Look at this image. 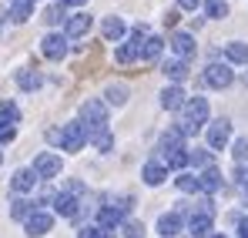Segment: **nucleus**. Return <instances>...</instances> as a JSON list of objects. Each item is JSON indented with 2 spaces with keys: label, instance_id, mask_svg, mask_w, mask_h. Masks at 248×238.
<instances>
[{
  "label": "nucleus",
  "instance_id": "nucleus-1",
  "mask_svg": "<svg viewBox=\"0 0 248 238\" xmlns=\"http://www.w3.org/2000/svg\"><path fill=\"white\" fill-rule=\"evenodd\" d=\"M181 114H185V118H181L178 127H181V134L188 138V134H195V131L208 121V97H198V94L188 97V104L181 108Z\"/></svg>",
  "mask_w": 248,
  "mask_h": 238
},
{
  "label": "nucleus",
  "instance_id": "nucleus-2",
  "mask_svg": "<svg viewBox=\"0 0 248 238\" xmlns=\"http://www.w3.org/2000/svg\"><path fill=\"white\" fill-rule=\"evenodd\" d=\"M148 37H151V34H148V27H144V24H138V27L127 34V40H124L121 47H118V54H114V57H118L121 64L141 61V47H144V40H148Z\"/></svg>",
  "mask_w": 248,
  "mask_h": 238
},
{
  "label": "nucleus",
  "instance_id": "nucleus-3",
  "mask_svg": "<svg viewBox=\"0 0 248 238\" xmlns=\"http://www.w3.org/2000/svg\"><path fill=\"white\" fill-rule=\"evenodd\" d=\"M81 124H84V131L108 127V104L97 101V97H87V101L81 104Z\"/></svg>",
  "mask_w": 248,
  "mask_h": 238
},
{
  "label": "nucleus",
  "instance_id": "nucleus-4",
  "mask_svg": "<svg viewBox=\"0 0 248 238\" xmlns=\"http://www.w3.org/2000/svg\"><path fill=\"white\" fill-rule=\"evenodd\" d=\"M84 144H87V131H84V124L81 121H71V124H64L61 127V148L64 151H81Z\"/></svg>",
  "mask_w": 248,
  "mask_h": 238
},
{
  "label": "nucleus",
  "instance_id": "nucleus-5",
  "mask_svg": "<svg viewBox=\"0 0 248 238\" xmlns=\"http://www.w3.org/2000/svg\"><path fill=\"white\" fill-rule=\"evenodd\" d=\"M228 141H232V121L228 118L211 121V124H208V148H211V151H221Z\"/></svg>",
  "mask_w": 248,
  "mask_h": 238
},
{
  "label": "nucleus",
  "instance_id": "nucleus-6",
  "mask_svg": "<svg viewBox=\"0 0 248 238\" xmlns=\"http://www.w3.org/2000/svg\"><path fill=\"white\" fill-rule=\"evenodd\" d=\"M67 50H71V40L64 37V34H47V37L41 40V54L47 61H64Z\"/></svg>",
  "mask_w": 248,
  "mask_h": 238
},
{
  "label": "nucleus",
  "instance_id": "nucleus-7",
  "mask_svg": "<svg viewBox=\"0 0 248 238\" xmlns=\"http://www.w3.org/2000/svg\"><path fill=\"white\" fill-rule=\"evenodd\" d=\"M232 80H235V71H232L228 64H208L205 67V84L215 87V91H225Z\"/></svg>",
  "mask_w": 248,
  "mask_h": 238
},
{
  "label": "nucleus",
  "instance_id": "nucleus-8",
  "mask_svg": "<svg viewBox=\"0 0 248 238\" xmlns=\"http://www.w3.org/2000/svg\"><path fill=\"white\" fill-rule=\"evenodd\" d=\"M24 228H27V235H31V238H41V235H47V232L54 228V215L44 211V208H37V211L24 222Z\"/></svg>",
  "mask_w": 248,
  "mask_h": 238
},
{
  "label": "nucleus",
  "instance_id": "nucleus-9",
  "mask_svg": "<svg viewBox=\"0 0 248 238\" xmlns=\"http://www.w3.org/2000/svg\"><path fill=\"white\" fill-rule=\"evenodd\" d=\"M34 175L37 178H57L61 175V155H54V151H44L34 158Z\"/></svg>",
  "mask_w": 248,
  "mask_h": 238
},
{
  "label": "nucleus",
  "instance_id": "nucleus-10",
  "mask_svg": "<svg viewBox=\"0 0 248 238\" xmlns=\"http://www.w3.org/2000/svg\"><path fill=\"white\" fill-rule=\"evenodd\" d=\"M168 47L178 54V61H188V57L195 54V37H191V34H185V31H174L171 40H168Z\"/></svg>",
  "mask_w": 248,
  "mask_h": 238
},
{
  "label": "nucleus",
  "instance_id": "nucleus-11",
  "mask_svg": "<svg viewBox=\"0 0 248 238\" xmlns=\"http://www.w3.org/2000/svg\"><path fill=\"white\" fill-rule=\"evenodd\" d=\"M185 104H188V94L181 91V84H168L161 91V108L165 111H181Z\"/></svg>",
  "mask_w": 248,
  "mask_h": 238
},
{
  "label": "nucleus",
  "instance_id": "nucleus-12",
  "mask_svg": "<svg viewBox=\"0 0 248 238\" xmlns=\"http://www.w3.org/2000/svg\"><path fill=\"white\" fill-rule=\"evenodd\" d=\"M34 185H37V175H34V168H17V171H14V178H10V188H14L17 195H27V191H34Z\"/></svg>",
  "mask_w": 248,
  "mask_h": 238
},
{
  "label": "nucleus",
  "instance_id": "nucleus-13",
  "mask_svg": "<svg viewBox=\"0 0 248 238\" xmlns=\"http://www.w3.org/2000/svg\"><path fill=\"white\" fill-rule=\"evenodd\" d=\"M54 211H57L61 218H78V215H81V201L74 198V195H67V191H61V195L54 198Z\"/></svg>",
  "mask_w": 248,
  "mask_h": 238
},
{
  "label": "nucleus",
  "instance_id": "nucleus-14",
  "mask_svg": "<svg viewBox=\"0 0 248 238\" xmlns=\"http://www.w3.org/2000/svg\"><path fill=\"white\" fill-rule=\"evenodd\" d=\"M181 228H185V218H181L178 211H165V215L158 218V232H161V238H174Z\"/></svg>",
  "mask_w": 248,
  "mask_h": 238
},
{
  "label": "nucleus",
  "instance_id": "nucleus-15",
  "mask_svg": "<svg viewBox=\"0 0 248 238\" xmlns=\"http://www.w3.org/2000/svg\"><path fill=\"white\" fill-rule=\"evenodd\" d=\"M188 238H211V215L195 211L188 218Z\"/></svg>",
  "mask_w": 248,
  "mask_h": 238
},
{
  "label": "nucleus",
  "instance_id": "nucleus-16",
  "mask_svg": "<svg viewBox=\"0 0 248 238\" xmlns=\"http://www.w3.org/2000/svg\"><path fill=\"white\" fill-rule=\"evenodd\" d=\"M91 17L87 14H74V17H67V24H64V37L71 40V37H84L87 31H91Z\"/></svg>",
  "mask_w": 248,
  "mask_h": 238
},
{
  "label": "nucleus",
  "instance_id": "nucleus-17",
  "mask_svg": "<svg viewBox=\"0 0 248 238\" xmlns=\"http://www.w3.org/2000/svg\"><path fill=\"white\" fill-rule=\"evenodd\" d=\"M124 218H127V215H124L121 208H114V205H108V208H101V211H97V225H101V228H111V232H114V228H121Z\"/></svg>",
  "mask_w": 248,
  "mask_h": 238
},
{
  "label": "nucleus",
  "instance_id": "nucleus-18",
  "mask_svg": "<svg viewBox=\"0 0 248 238\" xmlns=\"http://www.w3.org/2000/svg\"><path fill=\"white\" fill-rule=\"evenodd\" d=\"M161 71H165V78L171 80V84H181V80L191 74V71H188V61H178V57H174V61H165Z\"/></svg>",
  "mask_w": 248,
  "mask_h": 238
},
{
  "label": "nucleus",
  "instance_id": "nucleus-19",
  "mask_svg": "<svg viewBox=\"0 0 248 238\" xmlns=\"http://www.w3.org/2000/svg\"><path fill=\"white\" fill-rule=\"evenodd\" d=\"M198 181H202V191L205 195H215V191H221V185H225V178H221V171L218 168H208L198 175Z\"/></svg>",
  "mask_w": 248,
  "mask_h": 238
},
{
  "label": "nucleus",
  "instance_id": "nucleus-20",
  "mask_svg": "<svg viewBox=\"0 0 248 238\" xmlns=\"http://www.w3.org/2000/svg\"><path fill=\"white\" fill-rule=\"evenodd\" d=\"M141 178H144V185L158 188V185L168 178V168H165V164H158V161H151V164H144V168H141Z\"/></svg>",
  "mask_w": 248,
  "mask_h": 238
},
{
  "label": "nucleus",
  "instance_id": "nucleus-21",
  "mask_svg": "<svg viewBox=\"0 0 248 238\" xmlns=\"http://www.w3.org/2000/svg\"><path fill=\"white\" fill-rule=\"evenodd\" d=\"M101 34H104V40H121L124 34H127V27H124L121 17H104V24H101Z\"/></svg>",
  "mask_w": 248,
  "mask_h": 238
},
{
  "label": "nucleus",
  "instance_id": "nucleus-22",
  "mask_svg": "<svg viewBox=\"0 0 248 238\" xmlns=\"http://www.w3.org/2000/svg\"><path fill=\"white\" fill-rule=\"evenodd\" d=\"M225 57H228V64H248V44L245 40L225 44Z\"/></svg>",
  "mask_w": 248,
  "mask_h": 238
},
{
  "label": "nucleus",
  "instance_id": "nucleus-23",
  "mask_svg": "<svg viewBox=\"0 0 248 238\" xmlns=\"http://www.w3.org/2000/svg\"><path fill=\"white\" fill-rule=\"evenodd\" d=\"M87 141L97 148V151H111L114 148V134L108 127H97V131H87Z\"/></svg>",
  "mask_w": 248,
  "mask_h": 238
},
{
  "label": "nucleus",
  "instance_id": "nucleus-24",
  "mask_svg": "<svg viewBox=\"0 0 248 238\" xmlns=\"http://www.w3.org/2000/svg\"><path fill=\"white\" fill-rule=\"evenodd\" d=\"M31 14H34V0H10V20L14 24L31 20Z\"/></svg>",
  "mask_w": 248,
  "mask_h": 238
},
{
  "label": "nucleus",
  "instance_id": "nucleus-25",
  "mask_svg": "<svg viewBox=\"0 0 248 238\" xmlns=\"http://www.w3.org/2000/svg\"><path fill=\"white\" fill-rule=\"evenodd\" d=\"M181 148H185L181 127H168L165 134H161V151H181Z\"/></svg>",
  "mask_w": 248,
  "mask_h": 238
},
{
  "label": "nucleus",
  "instance_id": "nucleus-26",
  "mask_svg": "<svg viewBox=\"0 0 248 238\" xmlns=\"http://www.w3.org/2000/svg\"><path fill=\"white\" fill-rule=\"evenodd\" d=\"M174 185H178V191H185V195H191V191H202V181H198V175H191V171H178Z\"/></svg>",
  "mask_w": 248,
  "mask_h": 238
},
{
  "label": "nucleus",
  "instance_id": "nucleus-27",
  "mask_svg": "<svg viewBox=\"0 0 248 238\" xmlns=\"http://www.w3.org/2000/svg\"><path fill=\"white\" fill-rule=\"evenodd\" d=\"M34 211H37V205H34V201H27V198H14V205H10V215H14L17 222H27Z\"/></svg>",
  "mask_w": 248,
  "mask_h": 238
},
{
  "label": "nucleus",
  "instance_id": "nucleus-28",
  "mask_svg": "<svg viewBox=\"0 0 248 238\" xmlns=\"http://www.w3.org/2000/svg\"><path fill=\"white\" fill-rule=\"evenodd\" d=\"M161 155H165V168H174V171L188 168V148H181V151H161Z\"/></svg>",
  "mask_w": 248,
  "mask_h": 238
},
{
  "label": "nucleus",
  "instance_id": "nucleus-29",
  "mask_svg": "<svg viewBox=\"0 0 248 238\" xmlns=\"http://www.w3.org/2000/svg\"><path fill=\"white\" fill-rule=\"evenodd\" d=\"M188 164H195V168H202V171L215 168V164H211V148H195V151H188Z\"/></svg>",
  "mask_w": 248,
  "mask_h": 238
},
{
  "label": "nucleus",
  "instance_id": "nucleus-30",
  "mask_svg": "<svg viewBox=\"0 0 248 238\" xmlns=\"http://www.w3.org/2000/svg\"><path fill=\"white\" fill-rule=\"evenodd\" d=\"M41 84H44V78L37 71H20V74H17V87H20V91H37Z\"/></svg>",
  "mask_w": 248,
  "mask_h": 238
},
{
  "label": "nucleus",
  "instance_id": "nucleus-31",
  "mask_svg": "<svg viewBox=\"0 0 248 238\" xmlns=\"http://www.w3.org/2000/svg\"><path fill=\"white\" fill-rule=\"evenodd\" d=\"M161 47H165L161 37H148L144 47H141V61H158V57H161Z\"/></svg>",
  "mask_w": 248,
  "mask_h": 238
},
{
  "label": "nucleus",
  "instance_id": "nucleus-32",
  "mask_svg": "<svg viewBox=\"0 0 248 238\" xmlns=\"http://www.w3.org/2000/svg\"><path fill=\"white\" fill-rule=\"evenodd\" d=\"M104 97H108V104H114V108H121L124 101H127V87H124V84H108V91H104Z\"/></svg>",
  "mask_w": 248,
  "mask_h": 238
},
{
  "label": "nucleus",
  "instance_id": "nucleus-33",
  "mask_svg": "<svg viewBox=\"0 0 248 238\" xmlns=\"http://www.w3.org/2000/svg\"><path fill=\"white\" fill-rule=\"evenodd\" d=\"M205 14L211 20H225L228 17V3L225 0H205Z\"/></svg>",
  "mask_w": 248,
  "mask_h": 238
},
{
  "label": "nucleus",
  "instance_id": "nucleus-34",
  "mask_svg": "<svg viewBox=\"0 0 248 238\" xmlns=\"http://www.w3.org/2000/svg\"><path fill=\"white\" fill-rule=\"evenodd\" d=\"M44 24H50V27H57V24H67V14H64V7L50 3V7L44 10Z\"/></svg>",
  "mask_w": 248,
  "mask_h": 238
},
{
  "label": "nucleus",
  "instance_id": "nucleus-35",
  "mask_svg": "<svg viewBox=\"0 0 248 238\" xmlns=\"http://www.w3.org/2000/svg\"><path fill=\"white\" fill-rule=\"evenodd\" d=\"M78 238H118V232H111V228H101V225H84Z\"/></svg>",
  "mask_w": 248,
  "mask_h": 238
},
{
  "label": "nucleus",
  "instance_id": "nucleus-36",
  "mask_svg": "<svg viewBox=\"0 0 248 238\" xmlns=\"http://www.w3.org/2000/svg\"><path fill=\"white\" fill-rule=\"evenodd\" d=\"M121 232H124V238H144V235H148V232H144V225H141V222H134V218H124Z\"/></svg>",
  "mask_w": 248,
  "mask_h": 238
},
{
  "label": "nucleus",
  "instance_id": "nucleus-37",
  "mask_svg": "<svg viewBox=\"0 0 248 238\" xmlns=\"http://www.w3.org/2000/svg\"><path fill=\"white\" fill-rule=\"evenodd\" d=\"M0 121H3V124H17V121H20V111H17V104L3 101V104H0Z\"/></svg>",
  "mask_w": 248,
  "mask_h": 238
},
{
  "label": "nucleus",
  "instance_id": "nucleus-38",
  "mask_svg": "<svg viewBox=\"0 0 248 238\" xmlns=\"http://www.w3.org/2000/svg\"><path fill=\"white\" fill-rule=\"evenodd\" d=\"M232 155H235L238 164H245V161H248V138H238V141L232 144Z\"/></svg>",
  "mask_w": 248,
  "mask_h": 238
},
{
  "label": "nucleus",
  "instance_id": "nucleus-39",
  "mask_svg": "<svg viewBox=\"0 0 248 238\" xmlns=\"http://www.w3.org/2000/svg\"><path fill=\"white\" fill-rule=\"evenodd\" d=\"M17 138V124H3L0 121V144H10Z\"/></svg>",
  "mask_w": 248,
  "mask_h": 238
},
{
  "label": "nucleus",
  "instance_id": "nucleus-40",
  "mask_svg": "<svg viewBox=\"0 0 248 238\" xmlns=\"http://www.w3.org/2000/svg\"><path fill=\"white\" fill-rule=\"evenodd\" d=\"M235 185H238V191H245V195H248V171L242 168V164L235 168Z\"/></svg>",
  "mask_w": 248,
  "mask_h": 238
},
{
  "label": "nucleus",
  "instance_id": "nucleus-41",
  "mask_svg": "<svg viewBox=\"0 0 248 238\" xmlns=\"http://www.w3.org/2000/svg\"><path fill=\"white\" fill-rule=\"evenodd\" d=\"M178 7H181V10H198L202 0H178Z\"/></svg>",
  "mask_w": 248,
  "mask_h": 238
},
{
  "label": "nucleus",
  "instance_id": "nucleus-42",
  "mask_svg": "<svg viewBox=\"0 0 248 238\" xmlns=\"http://www.w3.org/2000/svg\"><path fill=\"white\" fill-rule=\"evenodd\" d=\"M54 3H57V7H84L87 0H54Z\"/></svg>",
  "mask_w": 248,
  "mask_h": 238
},
{
  "label": "nucleus",
  "instance_id": "nucleus-43",
  "mask_svg": "<svg viewBox=\"0 0 248 238\" xmlns=\"http://www.w3.org/2000/svg\"><path fill=\"white\" fill-rule=\"evenodd\" d=\"M178 24V10H168L165 14V27H174Z\"/></svg>",
  "mask_w": 248,
  "mask_h": 238
},
{
  "label": "nucleus",
  "instance_id": "nucleus-44",
  "mask_svg": "<svg viewBox=\"0 0 248 238\" xmlns=\"http://www.w3.org/2000/svg\"><path fill=\"white\" fill-rule=\"evenodd\" d=\"M238 238H248V218L238 222Z\"/></svg>",
  "mask_w": 248,
  "mask_h": 238
},
{
  "label": "nucleus",
  "instance_id": "nucleus-45",
  "mask_svg": "<svg viewBox=\"0 0 248 238\" xmlns=\"http://www.w3.org/2000/svg\"><path fill=\"white\" fill-rule=\"evenodd\" d=\"M211 238H228V235H211Z\"/></svg>",
  "mask_w": 248,
  "mask_h": 238
},
{
  "label": "nucleus",
  "instance_id": "nucleus-46",
  "mask_svg": "<svg viewBox=\"0 0 248 238\" xmlns=\"http://www.w3.org/2000/svg\"><path fill=\"white\" fill-rule=\"evenodd\" d=\"M245 80H248V78H245Z\"/></svg>",
  "mask_w": 248,
  "mask_h": 238
}]
</instances>
